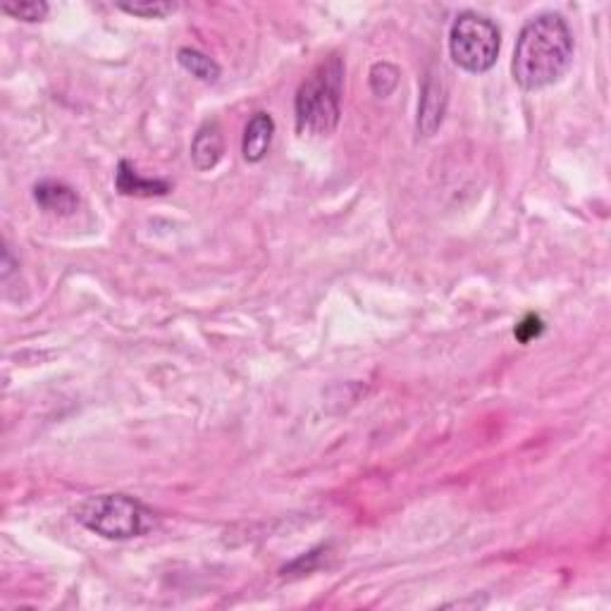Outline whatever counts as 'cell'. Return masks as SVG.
Listing matches in <instances>:
<instances>
[{
	"label": "cell",
	"mask_w": 611,
	"mask_h": 611,
	"mask_svg": "<svg viewBox=\"0 0 611 611\" xmlns=\"http://www.w3.org/2000/svg\"><path fill=\"white\" fill-rule=\"evenodd\" d=\"M573 34L557 12L533 17L516 39L511 74L523 91H540L557 84L571 67Z\"/></svg>",
	"instance_id": "1"
},
{
	"label": "cell",
	"mask_w": 611,
	"mask_h": 611,
	"mask_svg": "<svg viewBox=\"0 0 611 611\" xmlns=\"http://www.w3.org/2000/svg\"><path fill=\"white\" fill-rule=\"evenodd\" d=\"M34 201L46 213L53 215H72L79 206V196L72 187L60 182H41L34 187Z\"/></svg>",
	"instance_id": "9"
},
{
	"label": "cell",
	"mask_w": 611,
	"mask_h": 611,
	"mask_svg": "<svg viewBox=\"0 0 611 611\" xmlns=\"http://www.w3.org/2000/svg\"><path fill=\"white\" fill-rule=\"evenodd\" d=\"M74 518L86 530L106 540H132L153 526V514L127 495H98L84 499Z\"/></svg>",
	"instance_id": "3"
},
{
	"label": "cell",
	"mask_w": 611,
	"mask_h": 611,
	"mask_svg": "<svg viewBox=\"0 0 611 611\" xmlns=\"http://www.w3.org/2000/svg\"><path fill=\"white\" fill-rule=\"evenodd\" d=\"M449 103V84L444 79V72L432 67L425 77L421 89V103H418V134L432 137L437 132L447 113Z\"/></svg>",
	"instance_id": "5"
},
{
	"label": "cell",
	"mask_w": 611,
	"mask_h": 611,
	"mask_svg": "<svg viewBox=\"0 0 611 611\" xmlns=\"http://www.w3.org/2000/svg\"><path fill=\"white\" fill-rule=\"evenodd\" d=\"M117 8L125 10L127 15L144 17V20H163V17H168L177 10V5L163 3V0H148V3H120Z\"/></svg>",
	"instance_id": "12"
},
{
	"label": "cell",
	"mask_w": 611,
	"mask_h": 611,
	"mask_svg": "<svg viewBox=\"0 0 611 611\" xmlns=\"http://www.w3.org/2000/svg\"><path fill=\"white\" fill-rule=\"evenodd\" d=\"M3 12L22 22H41L48 15V3H41V0H32V3H5Z\"/></svg>",
	"instance_id": "13"
},
{
	"label": "cell",
	"mask_w": 611,
	"mask_h": 611,
	"mask_svg": "<svg viewBox=\"0 0 611 611\" xmlns=\"http://www.w3.org/2000/svg\"><path fill=\"white\" fill-rule=\"evenodd\" d=\"M115 187L122 196H141V199H151V196H165L170 194V182L165 180H144L132 163L120 160L115 172Z\"/></svg>",
	"instance_id": "8"
},
{
	"label": "cell",
	"mask_w": 611,
	"mask_h": 611,
	"mask_svg": "<svg viewBox=\"0 0 611 611\" xmlns=\"http://www.w3.org/2000/svg\"><path fill=\"white\" fill-rule=\"evenodd\" d=\"M542 330H545V325H542V320H540L538 316H533V313H530V316H526V318L521 320V323L516 325L514 335H516L518 342L528 344V342H533L535 337H540V335H542Z\"/></svg>",
	"instance_id": "14"
},
{
	"label": "cell",
	"mask_w": 611,
	"mask_h": 611,
	"mask_svg": "<svg viewBox=\"0 0 611 611\" xmlns=\"http://www.w3.org/2000/svg\"><path fill=\"white\" fill-rule=\"evenodd\" d=\"M344 63L339 55H330L304 79L296 91L294 113L296 129L304 137H327L342 117Z\"/></svg>",
	"instance_id": "2"
},
{
	"label": "cell",
	"mask_w": 611,
	"mask_h": 611,
	"mask_svg": "<svg viewBox=\"0 0 611 611\" xmlns=\"http://www.w3.org/2000/svg\"><path fill=\"white\" fill-rule=\"evenodd\" d=\"M370 89L378 98H387L394 94V89L399 86V70L392 63H375L370 67Z\"/></svg>",
	"instance_id": "11"
},
{
	"label": "cell",
	"mask_w": 611,
	"mask_h": 611,
	"mask_svg": "<svg viewBox=\"0 0 611 611\" xmlns=\"http://www.w3.org/2000/svg\"><path fill=\"white\" fill-rule=\"evenodd\" d=\"M222 153H225V137H222L218 120H206L199 127V132H196L194 141H191V160H194V168L201 172L213 170L222 160Z\"/></svg>",
	"instance_id": "6"
},
{
	"label": "cell",
	"mask_w": 611,
	"mask_h": 611,
	"mask_svg": "<svg viewBox=\"0 0 611 611\" xmlns=\"http://www.w3.org/2000/svg\"><path fill=\"white\" fill-rule=\"evenodd\" d=\"M499 36L497 24L478 12H461L449 32V53L461 70L471 74H483L492 70L499 58Z\"/></svg>",
	"instance_id": "4"
},
{
	"label": "cell",
	"mask_w": 611,
	"mask_h": 611,
	"mask_svg": "<svg viewBox=\"0 0 611 611\" xmlns=\"http://www.w3.org/2000/svg\"><path fill=\"white\" fill-rule=\"evenodd\" d=\"M177 60H180L184 70L194 74V77L201 79V82L215 84L220 79V65L215 63L211 55L196 51V48H182V51L177 53Z\"/></svg>",
	"instance_id": "10"
},
{
	"label": "cell",
	"mask_w": 611,
	"mask_h": 611,
	"mask_svg": "<svg viewBox=\"0 0 611 611\" xmlns=\"http://www.w3.org/2000/svg\"><path fill=\"white\" fill-rule=\"evenodd\" d=\"M275 122L268 113H256L246 122L244 139H242V156L246 163H261L268 156L270 144H273Z\"/></svg>",
	"instance_id": "7"
}]
</instances>
